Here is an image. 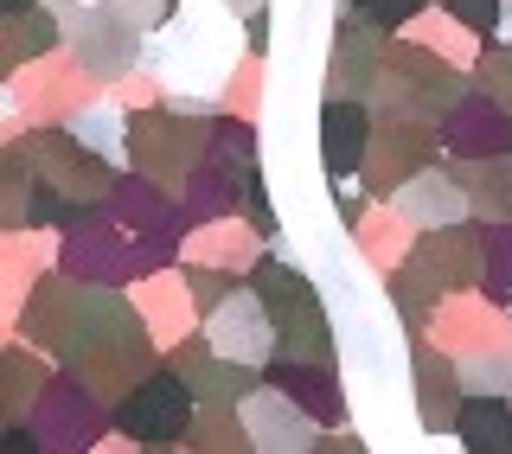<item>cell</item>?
<instances>
[{"instance_id": "obj_1", "label": "cell", "mask_w": 512, "mask_h": 454, "mask_svg": "<svg viewBox=\"0 0 512 454\" xmlns=\"http://www.w3.org/2000/svg\"><path fill=\"white\" fill-rule=\"evenodd\" d=\"M186 416H192V391L173 371H160V378H148L135 397L122 403V429L128 435H141V442H173V435L186 429Z\"/></svg>"}, {"instance_id": "obj_2", "label": "cell", "mask_w": 512, "mask_h": 454, "mask_svg": "<svg viewBox=\"0 0 512 454\" xmlns=\"http://www.w3.org/2000/svg\"><path fill=\"white\" fill-rule=\"evenodd\" d=\"M365 135H372V116H365L359 103H333L327 109V173H352L365 160Z\"/></svg>"}, {"instance_id": "obj_3", "label": "cell", "mask_w": 512, "mask_h": 454, "mask_svg": "<svg viewBox=\"0 0 512 454\" xmlns=\"http://www.w3.org/2000/svg\"><path fill=\"white\" fill-rule=\"evenodd\" d=\"M455 429H461L468 448H512V410L500 397H468L461 416H455Z\"/></svg>"}, {"instance_id": "obj_4", "label": "cell", "mask_w": 512, "mask_h": 454, "mask_svg": "<svg viewBox=\"0 0 512 454\" xmlns=\"http://www.w3.org/2000/svg\"><path fill=\"white\" fill-rule=\"evenodd\" d=\"M250 429L263 435L269 448H301V442H308V423H295V416H269L263 403H250Z\"/></svg>"}, {"instance_id": "obj_5", "label": "cell", "mask_w": 512, "mask_h": 454, "mask_svg": "<svg viewBox=\"0 0 512 454\" xmlns=\"http://www.w3.org/2000/svg\"><path fill=\"white\" fill-rule=\"evenodd\" d=\"M416 7H423V0H359V13L372 26H397V20H410Z\"/></svg>"}, {"instance_id": "obj_6", "label": "cell", "mask_w": 512, "mask_h": 454, "mask_svg": "<svg viewBox=\"0 0 512 454\" xmlns=\"http://www.w3.org/2000/svg\"><path fill=\"white\" fill-rule=\"evenodd\" d=\"M448 13H455V20H468L474 32H487L493 20H500V0H448Z\"/></svg>"}]
</instances>
